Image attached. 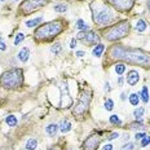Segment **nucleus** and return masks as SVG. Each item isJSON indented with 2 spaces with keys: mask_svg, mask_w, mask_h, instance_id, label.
Instances as JSON below:
<instances>
[{
  "mask_svg": "<svg viewBox=\"0 0 150 150\" xmlns=\"http://www.w3.org/2000/svg\"><path fill=\"white\" fill-rule=\"evenodd\" d=\"M139 80H140V75H139V72H137L136 70H131V71L127 74V83L129 84V86H135V84H137V82Z\"/></svg>",
  "mask_w": 150,
  "mask_h": 150,
  "instance_id": "f8f14e48",
  "label": "nucleus"
},
{
  "mask_svg": "<svg viewBox=\"0 0 150 150\" xmlns=\"http://www.w3.org/2000/svg\"><path fill=\"white\" fill-rule=\"evenodd\" d=\"M120 98L124 101V100H125V93H122V95H120Z\"/></svg>",
  "mask_w": 150,
  "mask_h": 150,
  "instance_id": "37998d69",
  "label": "nucleus"
},
{
  "mask_svg": "<svg viewBox=\"0 0 150 150\" xmlns=\"http://www.w3.org/2000/svg\"><path fill=\"white\" fill-rule=\"evenodd\" d=\"M111 7H114L118 12H128L133 7V0H106Z\"/></svg>",
  "mask_w": 150,
  "mask_h": 150,
  "instance_id": "6e6552de",
  "label": "nucleus"
},
{
  "mask_svg": "<svg viewBox=\"0 0 150 150\" xmlns=\"http://www.w3.org/2000/svg\"><path fill=\"white\" fill-rule=\"evenodd\" d=\"M5 49H7L5 42L3 40V38H0V50H5Z\"/></svg>",
  "mask_w": 150,
  "mask_h": 150,
  "instance_id": "473e14b6",
  "label": "nucleus"
},
{
  "mask_svg": "<svg viewBox=\"0 0 150 150\" xmlns=\"http://www.w3.org/2000/svg\"><path fill=\"white\" fill-rule=\"evenodd\" d=\"M23 82V71L21 69H12V70H8L5 71L1 78H0V83L4 88H8V89H12V88H17L20 87Z\"/></svg>",
  "mask_w": 150,
  "mask_h": 150,
  "instance_id": "20e7f679",
  "label": "nucleus"
},
{
  "mask_svg": "<svg viewBox=\"0 0 150 150\" xmlns=\"http://www.w3.org/2000/svg\"><path fill=\"white\" fill-rule=\"evenodd\" d=\"M54 11L58 13H65L67 11V5L66 4H57V5H54Z\"/></svg>",
  "mask_w": 150,
  "mask_h": 150,
  "instance_id": "bb28decb",
  "label": "nucleus"
},
{
  "mask_svg": "<svg viewBox=\"0 0 150 150\" xmlns=\"http://www.w3.org/2000/svg\"><path fill=\"white\" fill-rule=\"evenodd\" d=\"M5 123L9 125V127H16L17 125V118L14 115H8L5 118Z\"/></svg>",
  "mask_w": 150,
  "mask_h": 150,
  "instance_id": "4be33fe9",
  "label": "nucleus"
},
{
  "mask_svg": "<svg viewBox=\"0 0 150 150\" xmlns=\"http://www.w3.org/2000/svg\"><path fill=\"white\" fill-rule=\"evenodd\" d=\"M117 137H119V133H118V132H114V133H111L110 136L108 137V140H110V141H111V140H114V139H117Z\"/></svg>",
  "mask_w": 150,
  "mask_h": 150,
  "instance_id": "72a5a7b5",
  "label": "nucleus"
},
{
  "mask_svg": "<svg viewBox=\"0 0 150 150\" xmlns=\"http://www.w3.org/2000/svg\"><path fill=\"white\" fill-rule=\"evenodd\" d=\"M65 25L62 21H52V22L44 23L35 30V38L42 40H48L50 38L60 35L64 31Z\"/></svg>",
  "mask_w": 150,
  "mask_h": 150,
  "instance_id": "7ed1b4c3",
  "label": "nucleus"
},
{
  "mask_svg": "<svg viewBox=\"0 0 150 150\" xmlns=\"http://www.w3.org/2000/svg\"><path fill=\"white\" fill-rule=\"evenodd\" d=\"M109 86H110V84H109L108 82H106V84H105V91H108V92L110 91V87H109Z\"/></svg>",
  "mask_w": 150,
  "mask_h": 150,
  "instance_id": "ea45409f",
  "label": "nucleus"
},
{
  "mask_svg": "<svg viewBox=\"0 0 150 150\" xmlns=\"http://www.w3.org/2000/svg\"><path fill=\"white\" fill-rule=\"evenodd\" d=\"M125 71V64H123V62H120V64H117L115 65V72H117L118 75H123Z\"/></svg>",
  "mask_w": 150,
  "mask_h": 150,
  "instance_id": "5701e85b",
  "label": "nucleus"
},
{
  "mask_svg": "<svg viewBox=\"0 0 150 150\" xmlns=\"http://www.w3.org/2000/svg\"><path fill=\"white\" fill-rule=\"evenodd\" d=\"M91 100H92V93L89 91H83L79 96L78 101L75 104L74 109H72V114L75 117H82L87 113L89 108V104H91Z\"/></svg>",
  "mask_w": 150,
  "mask_h": 150,
  "instance_id": "423d86ee",
  "label": "nucleus"
},
{
  "mask_svg": "<svg viewBox=\"0 0 150 150\" xmlns=\"http://www.w3.org/2000/svg\"><path fill=\"white\" fill-rule=\"evenodd\" d=\"M61 108H70L72 105V98L69 93V87L67 84H62L61 87Z\"/></svg>",
  "mask_w": 150,
  "mask_h": 150,
  "instance_id": "1a4fd4ad",
  "label": "nucleus"
},
{
  "mask_svg": "<svg viewBox=\"0 0 150 150\" xmlns=\"http://www.w3.org/2000/svg\"><path fill=\"white\" fill-rule=\"evenodd\" d=\"M98 144H100V137H98L97 135H91V136L84 141L83 150H97Z\"/></svg>",
  "mask_w": 150,
  "mask_h": 150,
  "instance_id": "9d476101",
  "label": "nucleus"
},
{
  "mask_svg": "<svg viewBox=\"0 0 150 150\" xmlns=\"http://www.w3.org/2000/svg\"><path fill=\"white\" fill-rule=\"evenodd\" d=\"M16 1H18V0H16Z\"/></svg>",
  "mask_w": 150,
  "mask_h": 150,
  "instance_id": "de8ad7c7",
  "label": "nucleus"
},
{
  "mask_svg": "<svg viewBox=\"0 0 150 150\" xmlns=\"http://www.w3.org/2000/svg\"><path fill=\"white\" fill-rule=\"evenodd\" d=\"M149 144H150V136H145L144 139H141V146L142 147L147 146Z\"/></svg>",
  "mask_w": 150,
  "mask_h": 150,
  "instance_id": "7c9ffc66",
  "label": "nucleus"
},
{
  "mask_svg": "<svg viewBox=\"0 0 150 150\" xmlns=\"http://www.w3.org/2000/svg\"><path fill=\"white\" fill-rule=\"evenodd\" d=\"M91 9L93 12V21L100 26H108L114 22L115 13L111 11L110 7L101 1H95L91 4Z\"/></svg>",
  "mask_w": 150,
  "mask_h": 150,
  "instance_id": "f03ea898",
  "label": "nucleus"
},
{
  "mask_svg": "<svg viewBox=\"0 0 150 150\" xmlns=\"http://www.w3.org/2000/svg\"><path fill=\"white\" fill-rule=\"evenodd\" d=\"M109 120H110L111 124H122V120L119 119L118 115H111V117L109 118Z\"/></svg>",
  "mask_w": 150,
  "mask_h": 150,
  "instance_id": "c756f323",
  "label": "nucleus"
},
{
  "mask_svg": "<svg viewBox=\"0 0 150 150\" xmlns=\"http://www.w3.org/2000/svg\"><path fill=\"white\" fill-rule=\"evenodd\" d=\"M118 83H119V86H122V84H123V79L119 78V79H118Z\"/></svg>",
  "mask_w": 150,
  "mask_h": 150,
  "instance_id": "79ce46f5",
  "label": "nucleus"
},
{
  "mask_svg": "<svg viewBox=\"0 0 150 150\" xmlns=\"http://www.w3.org/2000/svg\"><path fill=\"white\" fill-rule=\"evenodd\" d=\"M105 109L108 111H111L113 109H114V101L110 100V98H108V100L105 101Z\"/></svg>",
  "mask_w": 150,
  "mask_h": 150,
  "instance_id": "c85d7f7f",
  "label": "nucleus"
},
{
  "mask_svg": "<svg viewBox=\"0 0 150 150\" xmlns=\"http://www.w3.org/2000/svg\"><path fill=\"white\" fill-rule=\"evenodd\" d=\"M3 1H5V0H0V3H3Z\"/></svg>",
  "mask_w": 150,
  "mask_h": 150,
  "instance_id": "49530a36",
  "label": "nucleus"
},
{
  "mask_svg": "<svg viewBox=\"0 0 150 150\" xmlns=\"http://www.w3.org/2000/svg\"><path fill=\"white\" fill-rule=\"evenodd\" d=\"M48 3V0H25L23 4L20 7V11L22 14H30L34 11L44 7Z\"/></svg>",
  "mask_w": 150,
  "mask_h": 150,
  "instance_id": "0eeeda50",
  "label": "nucleus"
},
{
  "mask_svg": "<svg viewBox=\"0 0 150 150\" xmlns=\"http://www.w3.org/2000/svg\"><path fill=\"white\" fill-rule=\"evenodd\" d=\"M57 131H58V124H53L52 123V124H48L45 127V132L49 137H54L57 135Z\"/></svg>",
  "mask_w": 150,
  "mask_h": 150,
  "instance_id": "2eb2a0df",
  "label": "nucleus"
},
{
  "mask_svg": "<svg viewBox=\"0 0 150 150\" xmlns=\"http://www.w3.org/2000/svg\"><path fill=\"white\" fill-rule=\"evenodd\" d=\"M58 129L61 131L62 133H67L71 131V123H70L69 119H62L58 124Z\"/></svg>",
  "mask_w": 150,
  "mask_h": 150,
  "instance_id": "ddd939ff",
  "label": "nucleus"
},
{
  "mask_svg": "<svg viewBox=\"0 0 150 150\" xmlns=\"http://www.w3.org/2000/svg\"><path fill=\"white\" fill-rule=\"evenodd\" d=\"M84 35H86V33H84V31H80V33H78V36H76V38H78V39H80V40H83L84 39Z\"/></svg>",
  "mask_w": 150,
  "mask_h": 150,
  "instance_id": "c9c22d12",
  "label": "nucleus"
},
{
  "mask_svg": "<svg viewBox=\"0 0 150 150\" xmlns=\"http://www.w3.org/2000/svg\"><path fill=\"white\" fill-rule=\"evenodd\" d=\"M42 21H43V17H36V18H34V20H30V21L26 22V27H29V29L35 27V26H38Z\"/></svg>",
  "mask_w": 150,
  "mask_h": 150,
  "instance_id": "f3484780",
  "label": "nucleus"
},
{
  "mask_svg": "<svg viewBox=\"0 0 150 150\" xmlns=\"http://www.w3.org/2000/svg\"><path fill=\"white\" fill-rule=\"evenodd\" d=\"M84 54H86V53H84L83 50H78V52H76V56H78V57H83Z\"/></svg>",
  "mask_w": 150,
  "mask_h": 150,
  "instance_id": "58836bf2",
  "label": "nucleus"
},
{
  "mask_svg": "<svg viewBox=\"0 0 150 150\" xmlns=\"http://www.w3.org/2000/svg\"><path fill=\"white\" fill-rule=\"evenodd\" d=\"M61 50H62V47H61L60 43H56V44H53L52 47H50V52L54 53V54H60Z\"/></svg>",
  "mask_w": 150,
  "mask_h": 150,
  "instance_id": "b1692460",
  "label": "nucleus"
},
{
  "mask_svg": "<svg viewBox=\"0 0 150 150\" xmlns=\"http://www.w3.org/2000/svg\"><path fill=\"white\" fill-rule=\"evenodd\" d=\"M129 29H131L129 22L128 21H122L118 25L111 26L108 30L104 31V38L106 40H109V42H117V40L124 38L129 33Z\"/></svg>",
  "mask_w": 150,
  "mask_h": 150,
  "instance_id": "39448f33",
  "label": "nucleus"
},
{
  "mask_svg": "<svg viewBox=\"0 0 150 150\" xmlns=\"http://www.w3.org/2000/svg\"><path fill=\"white\" fill-rule=\"evenodd\" d=\"M76 29H79L80 31H86V30H88L89 27L84 23L83 20H78V21H76Z\"/></svg>",
  "mask_w": 150,
  "mask_h": 150,
  "instance_id": "393cba45",
  "label": "nucleus"
},
{
  "mask_svg": "<svg viewBox=\"0 0 150 150\" xmlns=\"http://www.w3.org/2000/svg\"><path fill=\"white\" fill-rule=\"evenodd\" d=\"M147 9H149V12H150V0H147Z\"/></svg>",
  "mask_w": 150,
  "mask_h": 150,
  "instance_id": "a18cd8bd",
  "label": "nucleus"
},
{
  "mask_svg": "<svg viewBox=\"0 0 150 150\" xmlns=\"http://www.w3.org/2000/svg\"><path fill=\"white\" fill-rule=\"evenodd\" d=\"M102 150H113V145H110V144H106L105 146L102 147Z\"/></svg>",
  "mask_w": 150,
  "mask_h": 150,
  "instance_id": "4c0bfd02",
  "label": "nucleus"
},
{
  "mask_svg": "<svg viewBox=\"0 0 150 150\" xmlns=\"http://www.w3.org/2000/svg\"><path fill=\"white\" fill-rule=\"evenodd\" d=\"M135 27H136V30L139 31V33H144V31L146 30V22H145L144 20H139L136 22V26H135Z\"/></svg>",
  "mask_w": 150,
  "mask_h": 150,
  "instance_id": "aec40b11",
  "label": "nucleus"
},
{
  "mask_svg": "<svg viewBox=\"0 0 150 150\" xmlns=\"http://www.w3.org/2000/svg\"><path fill=\"white\" fill-rule=\"evenodd\" d=\"M128 139H129V136H128V133H127V135H124V140H125V141H128Z\"/></svg>",
  "mask_w": 150,
  "mask_h": 150,
  "instance_id": "c03bdc74",
  "label": "nucleus"
},
{
  "mask_svg": "<svg viewBox=\"0 0 150 150\" xmlns=\"http://www.w3.org/2000/svg\"><path fill=\"white\" fill-rule=\"evenodd\" d=\"M144 113H145V109L144 108H137L136 110L133 111V115H135V118H136V119H141V117L144 115Z\"/></svg>",
  "mask_w": 150,
  "mask_h": 150,
  "instance_id": "a878e982",
  "label": "nucleus"
},
{
  "mask_svg": "<svg viewBox=\"0 0 150 150\" xmlns=\"http://www.w3.org/2000/svg\"><path fill=\"white\" fill-rule=\"evenodd\" d=\"M110 57L123 60L125 62L141 66H150V54L136 48H127L124 45H113L110 48Z\"/></svg>",
  "mask_w": 150,
  "mask_h": 150,
  "instance_id": "f257e3e1",
  "label": "nucleus"
},
{
  "mask_svg": "<svg viewBox=\"0 0 150 150\" xmlns=\"http://www.w3.org/2000/svg\"><path fill=\"white\" fill-rule=\"evenodd\" d=\"M25 146H26V149H27V150H35L36 147H38V140H35V139H29Z\"/></svg>",
  "mask_w": 150,
  "mask_h": 150,
  "instance_id": "a211bd4d",
  "label": "nucleus"
},
{
  "mask_svg": "<svg viewBox=\"0 0 150 150\" xmlns=\"http://www.w3.org/2000/svg\"><path fill=\"white\" fill-rule=\"evenodd\" d=\"M83 40L87 43V44H96L97 45L98 42H100V36H98L96 33H93V31H89V33H86Z\"/></svg>",
  "mask_w": 150,
  "mask_h": 150,
  "instance_id": "9b49d317",
  "label": "nucleus"
},
{
  "mask_svg": "<svg viewBox=\"0 0 150 150\" xmlns=\"http://www.w3.org/2000/svg\"><path fill=\"white\" fill-rule=\"evenodd\" d=\"M75 47H76V39L72 38V39H71V44H70V48H75Z\"/></svg>",
  "mask_w": 150,
  "mask_h": 150,
  "instance_id": "e433bc0d",
  "label": "nucleus"
},
{
  "mask_svg": "<svg viewBox=\"0 0 150 150\" xmlns=\"http://www.w3.org/2000/svg\"><path fill=\"white\" fill-rule=\"evenodd\" d=\"M140 96H141V100L144 104H147L149 102V89H147V87H142V91L141 93H140Z\"/></svg>",
  "mask_w": 150,
  "mask_h": 150,
  "instance_id": "6ab92c4d",
  "label": "nucleus"
},
{
  "mask_svg": "<svg viewBox=\"0 0 150 150\" xmlns=\"http://www.w3.org/2000/svg\"><path fill=\"white\" fill-rule=\"evenodd\" d=\"M135 149V144H132V142H128V144L123 145V147L120 150H133Z\"/></svg>",
  "mask_w": 150,
  "mask_h": 150,
  "instance_id": "2f4dec72",
  "label": "nucleus"
},
{
  "mask_svg": "<svg viewBox=\"0 0 150 150\" xmlns=\"http://www.w3.org/2000/svg\"><path fill=\"white\" fill-rule=\"evenodd\" d=\"M145 136H146V135H145L144 132H140V133H136V136H135V139H136V140H141V139H144Z\"/></svg>",
  "mask_w": 150,
  "mask_h": 150,
  "instance_id": "f704fd0d",
  "label": "nucleus"
},
{
  "mask_svg": "<svg viewBox=\"0 0 150 150\" xmlns=\"http://www.w3.org/2000/svg\"><path fill=\"white\" fill-rule=\"evenodd\" d=\"M104 50H105V45L98 43V44L93 48V50H92V54L95 56V57H101V56H102V53H104Z\"/></svg>",
  "mask_w": 150,
  "mask_h": 150,
  "instance_id": "dca6fc26",
  "label": "nucleus"
},
{
  "mask_svg": "<svg viewBox=\"0 0 150 150\" xmlns=\"http://www.w3.org/2000/svg\"><path fill=\"white\" fill-rule=\"evenodd\" d=\"M29 57H30V49H29L27 47H23L22 49L18 52V60H20L21 62H26L29 60Z\"/></svg>",
  "mask_w": 150,
  "mask_h": 150,
  "instance_id": "4468645a",
  "label": "nucleus"
},
{
  "mask_svg": "<svg viewBox=\"0 0 150 150\" xmlns=\"http://www.w3.org/2000/svg\"><path fill=\"white\" fill-rule=\"evenodd\" d=\"M48 150H60V147L58 146H53V147H50V149H48Z\"/></svg>",
  "mask_w": 150,
  "mask_h": 150,
  "instance_id": "a19ab883",
  "label": "nucleus"
},
{
  "mask_svg": "<svg viewBox=\"0 0 150 150\" xmlns=\"http://www.w3.org/2000/svg\"><path fill=\"white\" fill-rule=\"evenodd\" d=\"M23 39H25V34H23V33H18L16 35V38H14V45H18L21 42H23Z\"/></svg>",
  "mask_w": 150,
  "mask_h": 150,
  "instance_id": "cd10ccee",
  "label": "nucleus"
},
{
  "mask_svg": "<svg viewBox=\"0 0 150 150\" xmlns=\"http://www.w3.org/2000/svg\"><path fill=\"white\" fill-rule=\"evenodd\" d=\"M140 95H137V93H131L129 95V104L133 106H137L140 102Z\"/></svg>",
  "mask_w": 150,
  "mask_h": 150,
  "instance_id": "412c9836",
  "label": "nucleus"
}]
</instances>
